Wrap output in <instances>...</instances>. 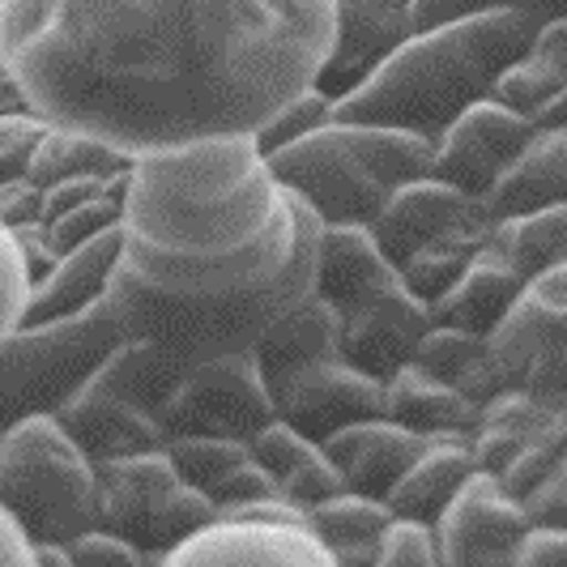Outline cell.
Segmentation results:
<instances>
[{"label":"cell","instance_id":"cell-1","mask_svg":"<svg viewBox=\"0 0 567 567\" xmlns=\"http://www.w3.org/2000/svg\"><path fill=\"white\" fill-rule=\"evenodd\" d=\"M333 0H0L27 107L128 158L252 137L320 82Z\"/></svg>","mask_w":567,"mask_h":567},{"label":"cell","instance_id":"cell-2","mask_svg":"<svg viewBox=\"0 0 567 567\" xmlns=\"http://www.w3.org/2000/svg\"><path fill=\"white\" fill-rule=\"evenodd\" d=\"M324 223L244 137L133 158L120 256L103 303L124 338H150L179 359L252 350L308 299Z\"/></svg>","mask_w":567,"mask_h":567},{"label":"cell","instance_id":"cell-3","mask_svg":"<svg viewBox=\"0 0 567 567\" xmlns=\"http://www.w3.org/2000/svg\"><path fill=\"white\" fill-rule=\"evenodd\" d=\"M538 22L516 9H483L414 30L380 69L338 99V120L398 124L431 142L474 103L495 99V82L529 48Z\"/></svg>","mask_w":567,"mask_h":567},{"label":"cell","instance_id":"cell-4","mask_svg":"<svg viewBox=\"0 0 567 567\" xmlns=\"http://www.w3.org/2000/svg\"><path fill=\"white\" fill-rule=\"evenodd\" d=\"M0 508L30 546H69L99 525V470L60 419H27L0 435Z\"/></svg>","mask_w":567,"mask_h":567},{"label":"cell","instance_id":"cell-5","mask_svg":"<svg viewBox=\"0 0 567 567\" xmlns=\"http://www.w3.org/2000/svg\"><path fill=\"white\" fill-rule=\"evenodd\" d=\"M120 341L124 329L107 303L60 320H22L0 333V431L27 419H56Z\"/></svg>","mask_w":567,"mask_h":567},{"label":"cell","instance_id":"cell-6","mask_svg":"<svg viewBox=\"0 0 567 567\" xmlns=\"http://www.w3.org/2000/svg\"><path fill=\"white\" fill-rule=\"evenodd\" d=\"M99 525L128 538L150 564H163L197 529H205L218 504L179 478L167 449L99 461Z\"/></svg>","mask_w":567,"mask_h":567},{"label":"cell","instance_id":"cell-7","mask_svg":"<svg viewBox=\"0 0 567 567\" xmlns=\"http://www.w3.org/2000/svg\"><path fill=\"white\" fill-rule=\"evenodd\" d=\"M167 567H338L333 550L320 542L312 516L286 499H256L218 508V516L197 529Z\"/></svg>","mask_w":567,"mask_h":567},{"label":"cell","instance_id":"cell-8","mask_svg":"<svg viewBox=\"0 0 567 567\" xmlns=\"http://www.w3.org/2000/svg\"><path fill=\"white\" fill-rule=\"evenodd\" d=\"M269 167L295 197L312 205L324 227H371L389 200V188L346 137L341 120H329L324 128L274 150Z\"/></svg>","mask_w":567,"mask_h":567},{"label":"cell","instance_id":"cell-9","mask_svg":"<svg viewBox=\"0 0 567 567\" xmlns=\"http://www.w3.org/2000/svg\"><path fill=\"white\" fill-rule=\"evenodd\" d=\"M158 419L167 426V440L171 435L252 440L260 426L278 419V401L256 368L252 350H235V354L193 359Z\"/></svg>","mask_w":567,"mask_h":567},{"label":"cell","instance_id":"cell-10","mask_svg":"<svg viewBox=\"0 0 567 567\" xmlns=\"http://www.w3.org/2000/svg\"><path fill=\"white\" fill-rule=\"evenodd\" d=\"M534 520L499 474L474 470L456 491L449 512L435 520L440 564L449 567H516Z\"/></svg>","mask_w":567,"mask_h":567},{"label":"cell","instance_id":"cell-11","mask_svg":"<svg viewBox=\"0 0 567 567\" xmlns=\"http://www.w3.org/2000/svg\"><path fill=\"white\" fill-rule=\"evenodd\" d=\"M534 133H538L534 115L516 112L499 99H483L440 133L435 175L483 200L491 193V184L508 171V163L525 150Z\"/></svg>","mask_w":567,"mask_h":567},{"label":"cell","instance_id":"cell-12","mask_svg":"<svg viewBox=\"0 0 567 567\" xmlns=\"http://www.w3.org/2000/svg\"><path fill=\"white\" fill-rule=\"evenodd\" d=\"M431 324V303L419 299L398 274L393 282L371 290L363 303L341 312V359L375 380H393L414 359V346Z\"/></svg>","mask_w":567,"mask_h":567},{"label":"cell","instance_id":"cell-13","mask_svg":"<svg viewBox=\"0 0 567 567\" xmlns=\"http://www.w3.org/2000/svg\"><path fill=\"white\" fill-rule=\"evenodd\" d=\"M278 419L303 431L308 440L324 444L346 426L368 423L384 414V380L359 371L346 359H324L316 368L299 371L278 393Z\"/></svg>","mask_w":567,"mask_h":567},{"label":"cell","instance_id":"cell-14","mask_svg":"<svg viewBox=\"0 0 567 567\" xmlns=\"http://www.w3.org/2000/svg\"><path fill=\"white\" fill-rule=\"evenodd\" d=\"M414 4L419 0H333L338 30H333V48L316 85L333 103L341 94H350L371 69H380L419 30Z\"/></svg>","mask_w":567,"mask_h":567},{"label":"cell","instance_id":"cell-15","mask_svg":"<svg viewBox=\"0 0 567 567\" xmlns=\"http://www.w3.org/2000/svg\"><path fill=\"white\" fill-rule=\"evenodd\" d=\"M483 214L486 205L478 197L461 193L456 184L440 179V175H426V179H414V184H405L398 193H389L384 209L371 223V235L380 239L384 256L401 269L431 239L465 227V223H474Z\"/></svg>","mask_w":567,"mask_h":567},{"label":"cell","instance_id":"cell-16","mask_svg":"<svg viewBox=\"0 0 567 567\" xmlns=\"http://www.w3.org/2000/svg\"><path fill=\"white\" fill-rule=\"evenodd\" d=\"M56 419L94 465L99 461H115V456L167 449V426H163V419L142 410V405H133L128 398L112 393L99 380H90L82 393L60 410Z\"/></svg>","mask_w":567,"mask_h":567},{"label":"cell","instance_id":"cell-17","mask_svg":"<svg viewBox=\"0 0 567 567\" xmlns=\"http://www.w3.org/2000/svg\"><path fill=\"white\" fill-rule=\"evenodd\" d=\"M252 359L269 393L278 398L299 371L316 368L324 359H341V312L312 290L256 338Z\"/></svg>","mask_w":567,"mask_h":567},{"label":"cell","instance_id":"cell-18","mask_svg":"<svg viewBox=\"0 0 567 567\" xmlns=\"http://www.w3.org/2000/svg\"><path fill=\"white\" fill-rule=\"evenodd\" d=\"M431 435H419L410 426L393 423V419H368V423H354L329 435L324 440V453L333 456V465L341 470V483L346 491H363L384 499L398 478L414 465V456L426 449Z\"/></svg>","mask_w":567,"mask_h":567},{"label":"cell","instance_id":"cell-19","mask_svg":"<svg viewBox=\"0 0 567 567\" xmlns=\"http://www.w3.org/2000/svg\"><path fill=\"white\" fill-rule=\"evenodd\" d=\"M115 256H120V223L90 235L85 244L60 256L56 265L30 286L22 320H30V324L34 320H60V316H78L85 308H94V303H103Z\"/></svg>","mask_w":567,"mask_h":567},{"label":"cell","instance_id":"cell-20","mask_svg":"<svg viewBox=\"0 0 567 567\" xmlns=\"http://www.w3.org/2000/svg\"><path fill=\"white\" fill-rule=\"evenodd\" d=\"M252 456L265 465V474L274 478L278 499L295 504V508L312 512L316 504L333 499L338 491H346L341 470L333 465V456L324 453V444L308 440L303 431H295L290 423L274 419L269 426H260L248 440Z\"/></svg>","mask_w":567,"mask_h":567},{"label":"cell","instance_id":"cell-21","mask_svg":"<svg viewBox=\"0 0 567 567\" xmlns=\"http://www.w3.org/2000/svg\"><path fill=\"white\" fill-rule=\"evenodd\" d=\"M567 200V128L538 124V133L508 163V171L483 197L491 218H512Z\"/></svg>","mask_w":567,"mask_h":567},{"label":"cell","instance_id":"cell-22","mask_svg":"<svg viewBox=\"0 0 567 567\" xmlns=\"http://www.w3.org/2000/svg\"><path fill=\"white\" fill-rule=\"evenodd\" d=\"M398 278V265L384 256L371 227H324L316 248V295L338 312L363 303L371 290Z\"/></svg>","mask_w":567,"mask_h":567},{"label":"cell","instance_id":"cell-23","mask_svg":"<svg viewBox=\"0 0 567 567\" xmlns=\"http://www.w3.org/2000/svg\"><path fill=\"white\" fill-rule=\"evenodd\" d=\"M525 286H529V278L516 265H508L495 248H483L461 269V278L431 303V316L440 324H456V329H470V333L486 338L512 312V303L525 295Z\"/></svg>","mask_w":567,"mask_h":567},{"label":"cell","instance_id":"cell-24","mask_svg":"<svg viewBox=\"0 0 567 567\" xmlns=\"http://www.w3.org/2000/svg\"><path fill=\"white\" fill-rule=\"evenodd\" d=\"M474 470H478V461L470 449V435H431L426 449L414 456V465L401 474L384 499H389L393 516H414V520L435 525Z\"/></svg>","mask_w":567,"mask_h":567},{"label":"cell","instance_id":"cell-25","mask_svg":"<svg viewBox=\"0 0 567 567\" xmlns=\"http://www.w3.org/2000/svg\"><path fill=\"white\" fill-rule=\"evenodd\" d=\"M478 410L483 405L465 398L456 384L414 363H405L393 380H384V419L419 435H474Z\"/></svg>","mask_w":567,"mask_h":567},{"label":"cell","instance_id":"cell-26","mask_svg":"<svg viewBox=\"0 0 567 567\" xmlns=\"http://www.w3.org/2000/svg\"><path fill=\"white\" fill-rule=\"evenodd\" d=\"M184 371H188V359H179L167 346L150 338H124L107 354V363L99 368L94 380L107 384L120 398H128L133 405L150 410V414H163V405L179 389Z\"/></svg>","mask_w":567,"mask_h":567},{"label":"cell","instance_id":"cell-27","mask_svg":"<svg viewBox=\"0 0 567 567\" xmlns=\"http://www.w3.org/2000/svg\"><path fill=\"white\" fill-rule=\"evenodd\" d=\"M308 516H312L320 542L333 550V564L375 567L380 534L389 529L393 508H389V499H375V495H363V491H338L333 499L316 504Z\"/></svg>","mask_w":567,"mask_h":567},{"label":"cell","instance_id":"cell-28","mask_svg":"<svg viewBox=\"0 0 567 567\" xmlns=\"http://www.w3.org/2000/svg\"><path fill=\"white\" fill-rule=\"evenodd\" d=\"M567 85V18L542 22L529 48L504 69L495 82V99L508 103L516 112L538 115L559 90Z\"/></svg>","mask_w":567,"mask_h":567},{"label":"cell","instance_id":"cell-29","mask_svg":"<svg viewBox=\"0 0 567 567\" xmlns=\"http://www.w3.org/2000/svg\"><path fill=\"white\" fill-rule=\"evenodd\" d=\"M550 410H555V405H546V401L534 398V393L520 389V384H512L499 398L486 401L483 410H478V426H474V435H470V449H474L478 470L504 474L508 461L525 449V440L546 423Z\"/></svg>","mask_w":567,"mask_h":567},{"label":"cell","instance_id":"cell-30","mask_svg":"<svg viewBox=\"0 0 567 567\" xmlns=\"http://www.w3.org/2000/svg\"><path fill=\"white\" fill-rule=\"evenodd\" d=\"M486 248L516 265L525 278H538L546 269L567 260V200L564 205H546V209H529V214H512V218H495Z\"/></svg>","mask_w":567,"mask_h":567},{"label":"cell","instance_id":"cell-31","mask_svg":"<svg viewBox=\"0 0 567 567\" xmlns=\"http://www.w3.org/2000/svg\"><path fill=\"white\" fill-rule=\"evenodd\" d=\"M346 137L363 154V163L375 171V179L398 193L414 179L435 175V142L414 133V128H398V124H359V120H341Z\"/></svg>","mask_w":567,"mask_h":567},{"label":"cell","instance_id":"cell-32","mask_svg":"<svg viewBox=\"0 0 567 567\" xmlns=\"http://www.w3.org/2000/svg\"><path fill=\"white\" fill-rule=\"evenodd\" d=\"M491 227H495V218L483 214V218H474V223H465V227H456V230H449V235H440V239H431L426 248H419V252L398 269L401 282L410 286L419 299L435 303V299L461 278V269L486 248Z\"/></svg>","mask_w":567,"mask_h":567},{"label":"cell","instance_id":"cell-33","mask_svg":"<svg viewBox=\"0 0 567 567\" xmlns=\"http://www.w3.org/2000/svg\"><path fill=\"white\" fill-rule=\"evenodd\" d=\"M128 167H133V158L112 150L107 142L48 124L43 142L34 145V154H30L27 179L34 188H52V184L73 179V175H115V171Z\"/></svg>","mask_w":567,"mask_h":567},{"label":"cell","instance_id":"cell-34","mask_svg":"<svg viewBox=\"0 0 567 567\" xmlns=\"http://www.w3.org/2000/svg\"><path fill=\"white\" fill-rule=\"evenodd\" d=\"M167 456L184 483H193L200 495L223 504L230 478L252 461V449L248 440H230V435H171Z\"/></svg>","mask_w":567,"mask_h":567},{"label":"cell","instance_id":"cell-35","mask_svg":"<svg viewBox=\"0 0 567 567\" xmlns=\"http://www.w3.org/2000/svg\"><path fill=\"white\" fill-rule=\"evenodd\" d=\"M483 354H486L483 333H470V329H456V324H440V320H435L423 338H419L410 363L461 389V380L483 363Z\"/></svg>","mask_w":567,"mask_h":567},{"label":"cell","instance_id":"cell-36","mask_svg":"<svg viewBox=\"0 0 567 567\" xmlns=\"http://www.w3.org/2000/svg\"><path fill=\"white\" fill-rule=\"evenodd\" d=\"M329 120H338V103H333L320 85H312V90H303L299 99H290L286 107H278V112L269 115L252 133V142L260 145V154L269 158L274 150H282V145L316 133V128H324Z\"/></svg>","mask_w":567,"mask_h":567},{"label":"cell","instance_id":"cell-37","mask_svg":"<svg viewBox=\"0 0 567 567\" xmlns=\"http://www.w3.org/2000/svg\"><path fill=\"white\" fill-rule=\"evenodd\" d=\"M440 564V534L435 525L414 516H393L389 529L380 534L375 567H435Z\"/></svg>","mask_w":567,"mask_h":567},{"label":"cell","instance_id":"cell-38","mask_svg":"<svg viewBox=\"0 0 567 567\" xmlns=\"http://www.w3.org/2000/svg\"><path fill=\"white\" fill-rule=\"evenodd\" d=\"M483 9H516L534 22H555L567 18V0H419L414 4V18L419 30L435 27V22H449V18H465V13H483Z\"/></svg>","mask_w":567,"mask_h":567},{"label":"cell","instance_id":"cell-39","mask_svg":"<svg viewBox=\"0 0 567 567\" xmlns=\"http://www.w3.org/2000/svg\"><path fill=\"white\" fill-rule=\"evenodd\" d=\"M120 214H124V197H94V200L73 205V209H64V214H56V218H48L43 227H48V235H52L56 252L64 256L69 248L85 244L90 235L115 227V223H120Z\"/></svg>","mask_w":567,"mask_h":567},{"label":"cell","instance_id":"cell-40","mask_svg":"<svg viewBox=\"0 0 567 567\" xmlns=\"http://www.w3.org/2000/svg\"><path fill=\"white\" fill-rule=\"evenodd\" d=\"M48 120L34 112H0V184L22 179L34 145L43 142Z\"/></svg>","mask_w":567,"mask_h":567},{"label":"cell","instance_id":"cell-41","mask_svg":"<svg viewBox=\"0 0 567 567\" xmlns=\"http://www.w3.org/2000/svg\"><path fill=\"white\" fill-rule=\"evenodd\" d=\"M30 282H34V278H30V269H27V256L18 248L13 230L0 223V333H9L13 324H22Z\"/></svg>","mask_w":567,"mask_h":567},{"label":"cell","instance_id":"cell-42","mask_svg":"<svg viewBox=\"0 0 567 567\" xmlns=\"http://www.w3.org/2000/svg\"><path fill=\"white\" fill-rule=\"evenodd\" d=\"M69 564L73 567H145L150 555L137 550L128 538H120L112 529L94 525V529H85V534H78V538L69 542Z\"/></svg>","mask_w":567,"mask_h":567},{"label":"cell","instance_id":"cell-43","mask_svg":"<svg viewBox=\"0 0 567 567\" xmlns=\"http://www.w3.org/2000/svg\"><path fill=\"white\" fill-rule=\"evenodd\" d=\"M516 567H567V525H534Z\"/></svg>","mask_w":567,"mask_h":567},{"label":"cell","instance_id":"cell-44","mask_svg":"<svg viewBox=\"0 0 567 567\" xmlns=\"http://www.w3.org/2000/svg\"><path fill=\"white\" fill-rule=\"evenodd\" d=\"M0 567H34V546L0 508Z\"/></svg>","mask_w":567,"mask_h":567},{"label":"cell","instance_id":"cell-45","mask_svg":"<svg viewBox=\"0 0 567 567\" xmlns=\"http://www.w3.org/2000/svg\"><path fill=\"white\" fill-rule=\"evenodd\" d=\"M0 112H30L27 94H22V85H18V78L9 73L4 60H0Z\"/></svg>","mask_w":567,"mask_h":567},{"label":"cell","instance_id":"cell-46","mask_svg":"<svg viewBox=\"0 0 567 567\" xmlns=\"http://www.w3.org/2000/svg\"><path fill=\"white\" fill-rule=\"evenodd\" d=\"M534 120H538V124H555V128H567V85L559 90V94H555V99H550V103H546V107H542L538 115H534Z\"/></svg>","mask_w":567,"mask_h":567},{"label":"cell","instance_id":"cell-47","mask_svg":"<svg viewBox=\"0 0 567 567\" xmlns=\"http://www.w3.org/2000/svg\"><path fill=\"white\" fill-rule=\"evenodd\" d=\"M559 478L567 483V456H564V465H559Z\"/></svg>","mask_w":567,"mask_h":567},{"label":"cell","instance_id":"cell-48","mask_svg":"<svg viewBox=\"0 0 567 567\" xmlns=\"http://www.w3.org/2000/svg\"><path fill=\"white\" fill-rule=\"evenodd\" d=\"M0 435H4V431H0Z\"/></svg>","mask_w":567,"mask_h":567}]
</instances>
